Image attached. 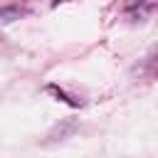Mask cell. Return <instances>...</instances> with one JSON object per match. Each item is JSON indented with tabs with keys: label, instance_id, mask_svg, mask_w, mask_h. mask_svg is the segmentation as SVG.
I'll return each instance as SVG.
<instances>
[{
	"label": "cell",
	"instance_id": "6da1fadb",
	"mask_svg": "<svg viewBox=\"0 0 158 158\" xmlns=\"http://www.w3.org/2000/svg\"><path fill=\"white\" fill-rule=\"evenodd\" d=\"M143 69H146V74H148V77H158V49H156L153 54H148V57H146Z\"/></svg>",
	"mask_w": 158,
	"mask_h": 158
},
{
	"label": "cell",
	"instance_id": "7a4b0ae2",
	"mask_svg": "<svg viewBox=\"0 0 158 158\" xmlns=\"http://www.w3.org/2000/svg\"><path fill=\"white\" fill-rule=\"evenodd\" d=\"M47 91H49V94H54L57 99H62V101H64V104H69V106H79V101H74V99H69V96H67V94H64L62 89H57L54 84H52V86H47Z\"/></svg>",
	"mask_w": 158,
	"mask_h": 158
},
{
	"label": "cell",
	"instance_id": "3957f363",
	"mask_svg": "<svg viewBox=\"0 0 158 158\" xmlns=\"http://www.w3.org/2000/svg\"><path fill=\"white\" fill-rule=\"evenodd\" d=\"M0 17H2V22L7 25V22H12V20H17V17H20V7H2Z\"/></svg>",
	"mask_w": 158,
	"mask_h": 158
},
{
	"label": "cell",
	"instance_id": "277c9868",
	"mask_svg": "<svg viewBox=\"0 0 158 158\" xmlns=\"http://www.w3.org/2000/svg\"><path fill=\"white\" fill-rule=\"evenodd\" d=\"M59 2H64V0H52V5H59Z\"/></svg>",
	"mask_w": 158,
	"mask_h": 158
}]
</instances>
